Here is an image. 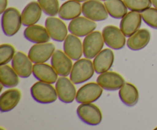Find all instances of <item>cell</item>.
<instances>
[{
  "label": "cell",
  "instance_id": "obj_1",
  "mask_svg": "<svg viewBox=\"0 0 157 130\" xmlns=\"http://www.w3.org/2000/svg\"><path fill=\"white\" fill-rule=\"evenodd\" d=\"M94 67L88 58H81L73 64L70 79L75 84H80L89 80L94 74Z\"/></svg>",
  "mask_w": 157,
  "mask_h": 130
},
{
  "label": "cell",
  "instance_id": "obj_2",
  "mask_svg": "<svg viewBox=\"0 0 157 130\" xmlns=\"http://www.w3.org/2000/svg\"><path fill=\"white\" fill-rule=\"evenodd\" d=\"M1 24L3 33L6 36L12 37L16 35L22 24L19 11L13 7L8 8L2 14Z\"/></svg>",
  "mask_w": 157,
  "mask_h": 130
},
{
  "label": "cell",
  "instance_id": "obj_3",
  "mask_svg": "<svg viewBox=\"0 0 157 130\" xmlns=\"http://www.w3.org/2000/svg\"><path fill=\"white\" fill-rule=\"evenodd\" d=\"M31 95L36 102L42 104L52 103L58 98L56 88L51 84L39 81L35 83L30 89Z\"/></svg>",
  "mask_w": 157,
  "mask_h": 130
},
{
  "label": "cell",
  "instance_id": "obj_4",
  "mask_svg": "<svg viewBox=\"0 0 157 130\" xmlns=\"http://www.w3.org/2000/svg\"><path fill=\"white\" fill-rule=\"evenodd\" d=\"M104 45V40L101 32L94 31L87 36L83 41L84 55L88 59H94L101 50Z\"/></svg>",
  "mask_w": 157,
  "mask_h": 130
},
{
  "label": "cell",
  "instance_id": "obj_5",
  "mask_svg": "<svg viewBox=\"0 0 157 130\" xmlns=\"http://www.w3.org/2000/svg\"><path fill=\"white\" fill-rule=\"evenodd\" d=\"M79 119L89 125H98L103 119L102 113L98 106L91 103H81L77 109Z\"/></svg>",
  "mask_w": 157,
  "mask_h": 130
},
{
  "label": "cell",
  "instance_id": "obj_6",
  "mask_svg": "<svg viewBox=\"0 0 157 130\" xmlns=\"http://www.w3.org/2000/svg\"><path fill=\"white\" fill-rule=\"evenodd\" d=\"M104 43L113 50H121L127 43L126 36L121 28L114 25L104 27L102 32Z\"/></svg>",
  "mask_w": 157,
  "mask_h": 130
},
{
  "label": "cell",
  "instance_id": "obj_7",
  "mask_svg": "<svg viewBox=\"0 0 157 130\" xmlns=\"http://www.w3.org/2000/svg\"><path fill=\"white\" fill-rule=\"evenodd\" d=\"M82 14L84 17L94 21H102L108 18V12L104 4L100 0H88L82 5Z\"/></svg>",
  "mask_w": 157,
  "mask_h": 130
},
{
  "label": "cell",
  "instance_id": "obj_8",
  "mask_svg": "<svg viewBox=\"0 0 157 130\" xmlns=\"http://www.w3.org/2000/svg\"><path fill=\"white\" fill-rule=\"evenodd\" d=\"M104 89L98 83L90 82L83 85L77 92L76 101L78 103H91L101 98Z\"/></svg>",
  "mask_w": 157,
  "mask_h": 130
},
{
  "label": "cell",
  "instance_id": "obj_9",
  "mask_svg": "<svg viewBox=\"0 0 157 130\" xmlns=\"http://www.w3.org/2000/svg\"><path fill=\"white\" fill-rule=\"evenodd\" d=\"M55 51V46L53 43H40L31 47L28 56L34 64L45 63L52 58Z\"/></svg>",
  "mask_w": 157,
  "mask_h": 130
},
{
  "label": "cell",
  "instance_id": "obj_10",
  "mask_svg": "<svg viewBox=\"0 0 157 130\" xmlns=\"http://www.w3.org/2000/svg\"><path fill=\"white\" fill-rule=\"evenodd\" d=\"M55 88L58 99L64 103H71L76 99L77 90L71 80L66 76H61L55 83Z\"/></svg>",
  "mask_w": 157,
  "mask_h": 130
},
{
  "label": "cell",
  "instance_id": "obj_11",
  "mask_svg": "<svg viewBox=\"0 0 157 130\" xmlns=\"http://www.w3.org/2000/svg\"><path fill=\"white\" fill-rule=\"evenodd\" d=\"M45 28L53 41L61 42L67 38L68 28L61 18L50 16L46 18Z\"/></svg>",
  "mask_w": 157,
  "mask_h": 130
},
{
  "label": "cell",
  "instance_id": "obj_12",
  "mask_svg": "<svg viewBox=\"0 0 157 130\" xmlns=\"http://www.w3.org/2000/svg\"><path fill=\"white\" fill-rule=\"evenodd\" d=\"M51 64L58 76H67L70 75L73 67L71 58L61 50H55L51 58Z\"/></svg>",
  "mask_w": 157,
  "mask_h": 130
},
{
  "label": "cell",
  "instance_id": "obj_13",
  "mask_svg": "<svg viewBox=\"0 0 157 130\" xmlns=\"http://www.w3.org/2000/svg\"><path fill=\"white\" fill-rule=\"evenodd\" d=\"M97 28V24L94 21L86 17L79 16L71 20L69 23L68 31L71 34L78 37H85Z\"/></svg>",
  "mask_w": 157,
  "mask_h": 130
},
{
  "label": "cell",
  "instance_id": "obj_14",
  "mask_svg": "<svg viewBox=\"0 0 157 130\" xmlns=\"http://www.w3.org/2000/svg\"><path fill=\"white\" fill-rule=\"evenodd\" d=\"M29 56L21 51L15 53L12 61V67L21 78H28L33 73V64Z\"/></svg>",
  "mask_w": 157,
  "mask_h": 130
},
{
  "label": "cell",
  "instance_id": "obj_15",
  "mask_svg": "<svg viewBox=\"0 0 157 130\" xmlns=\"http://www.w3.org/2000/svg\"><path fill=\"white\" fill-rule=\"evenodd\" d=\"M97 83L104 90L114 91L120 90L125 84L124 78L113 71H107L101 73L97 78Z\"/></svg>",
  "mask_w": 157,
  "mask_h": 130
},
{
  "label": "cell",
  "instance_id": "obj_16",
  "mask_svg": "<svg viewBox=\"0 0 157 130\" xmlns=\"http://www.w3.org/2000/svg\"><path fill=\"white\" fill-rule=\"evenodd\" d=\"M142 15L140 12L131 11L121 19L120 28L126 37H130L136 33L142 24Z\"/></svg>",
  "mask_w": 157,
  "mask_h": 130
},
{
  "label": "cell",
  "instance_id": "obj_17",
  "mask_svg": "<svg viewBox=\"0 0 157 130\" xmlns=\"http://www.w3.org/2000/svg\"><path fill=\"white\" fill-rule=\"evenodd\" d=\"M64 51L67 56L74 61H78L81 59L84 54L83 49V42H81L79 37L75 35H68L63 44Z\"/></svg>",
  "mask_w": 157,
  "mask_h": 130
},
{
  "label": "cell",
  "instance_id": "obj_18",
  "mask_svg": "<svg viewBox=\"0 0 157 130\" xmlns=\"http://www.w3.org/2000/svg\"><path fill=\"white\" fill-rule=\"evenodd\" d=\"M114 61V54L111 48L103 49L94 58V67L95 72L99 74L107 72L112 67Z\"/></svg>",
  "mask_w": 157,
  "mask_h": 130
},
{
  "label": "cell",
  "instance_id": "obj_19",
  "mask_svg": "<svg viewBox=\"0 0 157 130\" xmlns=\"http://www.w3.org/2000/svg\"><path fill=\"white\" fill-rule=\"evenodd\" d=\"M32 73L38 80L48 84H55L58 79V74L56 73L53 67L45 63L34 64Z\"/></svg>",
  "mask_w": 157,
  "mask_h": 130
},
{
  "label": "cell",
  "instance_id": "obj_20",
  "mask_svg": "<svg viewBox=\"0 0 157 130\" xmlns=\"http://www.w3.org/2000/svg\"><path fill=\"white\" fill-rule=\"evenodd\" d=\"M42 14V9L39 3L35 1L29 2L21 12V21L23 25L30 26L35 24L40 20Z\"/></svg>",
  "mask_w": 157,
  "mask_h": 130
},
{
  "label": "cell",
  "instance_id": "obj_21",
  "mask_svg": "<svg viewBox=\"0 0 157 130\" xmlns=\"http://www.w3.org/2000/svg\"><path fill=\"white\" fill-rule=\"evenodd\" d=\"M24 37L28 41L35 44L49 42L51 39L46 28L36 24L28 26L25 29Z\"/></svg>",
  "mask_w": 157,
  "mask_h": 130
},
{
  "label": "cell",
  "instance_id": "obj_22",
  "mask_svg": "<svg viewBox=\"0 0 157 130\" xmlns=\"http://www.w3.org/2000/svg\"><path fill=\"white\" fill-rule=\"evenodd\" d=\"M21 92L18 89H9L2 93L0 97V110L7 113L16 107L21 99Z\"/></svg>",
  "mask_w": 157,
  "mask_h": 130
},
{
  "label": "cell",
  "instance_id": "obj_23",
  "mask_svg": "<svg viewBox=\"0 0 157 130\" xmlns=\"http://www.w3.org/2000/svg\"><path fill=\"white\" fill-rule=\"evenodd\" d=\"M150 38L151 34L150 31L146 28L139 29L136 33L129 37L127 45L132 50H142L150 43Z\"/></svg>",
  "mask_w": 157,
  "mask_h": 130
},
{
  "label": "cell",
  "instance_id": "obj_24",
  "mask_svg": "<svg viewBox=\"0 0 157 130\" xmlns=\"http://www.w3.org/2000/svg\"><path fill=\"white\" fill-rule=\"evenodd\" d=\"M82 13V5L75 0H68L60 7L58 16L62 20H73L81 16Z\"/></svg>",
  "mask_w": 157,
  "mask_h": 130
},
{
  "label": "cell",
  "instance_id": "obj_25",
  "mask_svg": "<svg viewBox=\"0 0 157 130\" xmlns=\"http://www.w3.org/2000/svg\"><path fill=\"white\" fill-rule=\"evenodd\" d=\"M119 96L126 106H133L139 101V91L133 84L125 83L119 90Z\"/></svg>",
  "mask_w": 157,
  "mask_h": 130
},
{
  "label": "cell",
  "instance_id": "obj_26",
  "mask_svg": "<svg viewBox=\"0 0 157 130\" xmlns=\"http://www.w3.org/2000/svg\"><path fill=\"white\" fill-rule=\"evenodd\" d=\"M20 76L17 74L12 67L4 64L0 66L1 84L7 88H13L19 84Z\"/></svg>",
  "mask_w": 157,
  "mask_h": 130
},
{
  "label": "cell",
  "instance_id": "obj_27",
  "mask_svg": "<svg viewBox=\"0 0 157 130\" xmlns=\"http://www.w3.org/2000/svg\"><path fill=\"white\" fill-rule=\"evenodd\" d=\"M104 6L109 15L116 19H122L127 14L128 8L124 0H106Z\"/></svg>",
  "mask_w": 157,
  "mask_h": 130
},
{
  "label": "cell",
  "instance_id": "obj_28",
  "mask_svg": "<svg viewBox=\"0 0 157 130\" xmlns=\"http://www.w3.org/2000/svg\"><path fill=\"white\" fill-rule=\"evenodd\" d=\"M43 12L48 16H56L59 12L58 0H38Z\"/></svg>",
  "mask_w": 157,
  "mask_h": 130
},
{
  "label": "cell",
  "instance_id": "obj_29",
  "mask_svg": "<svg viewBox=\"0 0 157 130\" xmlns=\"http://www.w3.org/2000/svg\"><path fill=\"white\" fill-rule=\"evenodd\" d=\"M129 10L143 12L150 9L152 6L151 0H124Z\"/></svg>",
  "mask_w": 157,
  "mask_h": 130
},
{
  "label": "cell",
  "instance_id": "obj_30",
  "mask_svg": "<svg viewBox=\"0 0 157 130\" xmlns=\"http://www.w3.org/2000/svg\"><path fill=\"white\" fill-rule=\"evenodd\" d=\"M15 47L9 44H2L0 46V65L7 64L12 61L15 54Z\"/></svg>",
  "mask_w": 157,
  "mask_h": 130
},
{
  "label": "cell",
  "instance_id": "obj_31",
  "mask_svg": "<svg viewBox=\"0 0 157 130\" xmlns=\"http://www.w3.org/2000/svg\"><path fill=\"white\" fill-rule=\"evenodd\" d=\"M142 18L144 22L150 27L157 29V9L151 8L141 12Z\"/></svg>",
  "mask_w": 157,
  "mask_h": 130
},
{
  "label": "cell",
  "instance_id": "obj_32",
  "mask_svg": "<svg viewBox=\"0 0 157 130\" xmlns=\"http://www.w3.org/2000/svg\"><path fill=\"white\" fill-rule=\"evenodd\" d=\"M8 0H0V13L2 14L7 9Z\"/></svg>",
  "mask_w": 157,
  "mask_h": 130
},
{
  "label": "cell",
  "instance_id": "obj_33",
  "mask_svg": "<svg viewBox=\"0 0 157 130\" xmlns=\"http://www.w3.org/2000/svg\"><path fill=\"white\" fill-rule=\"evenodd\" d=\"M151 2H152V5H153V6L157 9V0H151Z\"/></svg>",
  "mask_w": 157,
  "mask_h": 130
},
{
  "label": "cell",
  "instance_id": "obj_34",
  "mask_svg": "<svg viewBox=\"0 0 157 130\" xmlns=\"http://www.w3.org/2000/svg\"><path fill=\"white\" fill-rule=\"evenodd\" d=\"M77 2H84L86 1H88V0H75Z\"/></svg>",
  "mask_w": 157,
  "mask_h": 130
},
{
  "label": "cell",
  "instance_id": "obj_35",
  "mask_svg": "<svg viewBox=\"0 0 157 130\" xmlns=\"http://www.w3.org/2000/svg\"><path fill=\"white\" fill-rule=\"evenodd\" d=\"M100 1H106V0H100Z\"/></svg>",
  "mask_w": 157,
  "mask_h": 130
},
{
  "label": "cell",
  "instance_id": "obj_36",
  "mask_svg": "<svg viewBox=\"0 0 157 130\" xmlns=\"http://www.w3.org/2000/svg\"><path fill=\"white\" fill-rule=\"evenodd\" d=\"M156 129H157V127H156Z\"/></svg>",
  "mask_w": 157,
  "mask_h": 130
}]
</instances>
